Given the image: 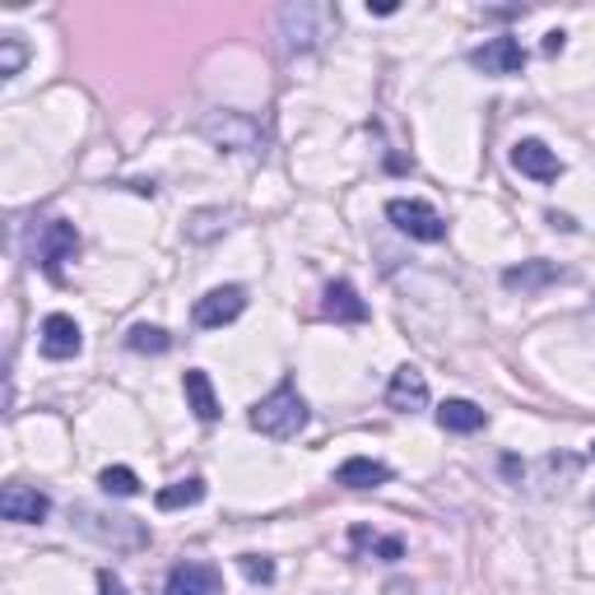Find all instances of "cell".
<instances>
[{
	"label": "cell",
	"instance_id": "e0dca14e",
	"mask_svg": "<svg viewBox=\"0 0 595 595\" xmlns=\"http://www.w3.org/2000/svg\"><path fill=\"white\" fill-rule=\"evenodd\" d=\"M386 480H391V465L372 461V456H349V461L335 470V484H345V489H377Z\"/></svg>",
	"mask_w": 595,
	"mask_h": 595
},
{
	"label": "cell",
	"instance_id": "4fadbf2b",
	"mask_svg": "<svg viewBox=\"0 0 595 595\" xmlns=\"http://www.w3.org/2000/svg\"><path fill=\"white\" fill-rule=\"evenodd\" d=\"M512 168L535 177V182H559V172H563L559 154H553L545 141H517L512 145Z\"/></svg>",
	"mask_w": 595,
	"mask_h": 595
},
{
	"label": "cell",
	"instance_id": "5b68a950",
	"mask_svg": "<svg viewBox=\"0 0 595 595\" xmlns=\"http://www.w3.org/2000/svg\"><path fill=\"white\" fill-rule=\"evenodd\" d=\"M386 220L405 237H414V243H442L447 237V220L438 214V205H428V201H391Z\"/></svg>",
	"mask_w": 595,
	"mask_h": 595
},
{
	"label": "cell",
	"instance_id": "ffe728a7",
	"mask_svg": "<svg viewBox=\"0 0 595 595\" xmlns=\"http://www.w3.org/2000/svg\"><path fill=\"white\" fill-rule=\"evenodd\" d=\"M205 498V480H195V474H191V480H177V484H168V489H158V512H177V507H195V503H201Z\"/></svg>",
	"mask_w": 595,
	"mask_h": 595
},
{
	"label": "cell",
	"instance_id": "8992f818",
	"mask_svg": "<svg viewBox=\"0 0 595 595\" xmlns=\"http://www.w3.org/2000/svg\"><path fill=\"white\" fill-rule=\"evenodd\" d=\"M243 312H247V289L243 284H224V289H210L205 298H195L191 322L201 330H220V326L237 322Z\"/></svg>",
	"mask_w": 595,
	"mask_h": 595
},
{
	"label": "cell",
	"instance_id": "3957f363",
	"mask_svg": "<svg viewBox=\"0 0 595 595\" xmlns=\"http://www.w3.org/2000/svg\"><path fill=\"white\" fill-rule=\"evenodd\" d=\"M195 131H201L220 154H261V145H266L261 122L247 112H205Z\"/></svg>",
	"mask_w": 595,
	"mask_h": 595
},
{
	"label": "cell",
	"instance_id": "2e32d148",
	"mask_svg": "<svg viewBox=\"0 0 595 595\" xmlns=\"http://www.w3.org/2000/svg\"><path fill=\"white\" fill-rule=\"evenodd\" d=\"M563 280V270L553 266V261H521V266H512V270H503V289H512V293H535V289H545V284H559Z\"/></svg>",
	"mask_w": 595,
	"mask_h": 595
},
{
	"label": "cell",
	"instance_id": "7c38bea8",
	"mask_svg": "<svg viewBox=\"0 0 595 595\" xmlns=\"http://www.w3.org/2000/svg\"><path fill=\"white\" fill-rule=\"evenodd\" d=\"M37 345H43L47 359L61 363V359H75V353L85 349V330H79L75 316H66V312H52L47 322H43V340H37Z\"/></svg>",
	"mask_w": 595,
	"mask_h": 595
},
{
	"label": "cell",
	"instance_id": "9a60e30c",
	"mask_svg": "<svg viewBox=\"0 0 595 595\" xmlns=\"http://www.w3.org/2000/svg\"><path fill=\"white\" fill-rule=\"evenodd\" d=\"M182 391H187V405L195 409V419H201V424H214V419H220V395H214L210 372H201V368H187V377H182Z\"/></svg>",
	"mask_w": 595,
	"mask_h": 595
},
{
	"label": "cell",
	"instance_id": "277c9868",
	"mask_svg": "<svg viewBox=\"0 0 595 595\" xmlns=\"http://www.w3.org/2000/svg\"><path fill=\"white\" fill-rule=\"evenodd\" d=\"M335 29V10L330 5H316V0H298V5L280 10V37L289 52H312L322 47Z\"/></svg>",
	"mask_w": 595,
	"mask_h": 595
},
{
	"label": "cell",
	"instance_id": "8fae6325",
	"mask_svg": "<svg viewBox=\"0 0 595 595\" xmlns=\"http://www.w3.org/2000/svg\"><path fill=\"white\" fill-rule=\"evenodd\" d=\"M386 405L395 414H419L428 405V377L419 368H395L391 372V382H386Z\"/></svg>",
	"mask_w": 595,
	"mask_h": 595
},
{
	"label": "cell",
	"instance_id": "52a82bcc",
	"mask_svg": "<svg viewBox=\"0 0 595 595\" xmlns=\"http://www.w3.org/2000/svg\"><path fill=\"white\" fill-rule=\"evenodd\" d=\"M0 517L14 526H43L52 517V498L33 484H5V493H0Z\"/></svg>",
	"mask_w": 595,
	"mask_h": 595
},
{
	"label": "cell",
	"instance_id": "603a6c76",
	"mask_svg": "<svg viewBox=\"0 0 595 595\" xmlns=\"http://www.w3.org/2000/svg\"><path fill=\"white\" fill-rule=\"evenodd\" d=\"M24 61H29V47H24V37H19V33H5V37H0V75H19V70H24Z\"/></svg>",
	"mask_w": 595,
	"mask_h": 595
},
{
	"label": "cell",
	"instance_id": "ba28073f",
	"mask_svg": "<svg viewBox=\"0 0 595 595\" xmlns=\"http://www.w3.org/2000/svg\"><path fill=\"white\" fill-rule=\"evenodd\" d=\"M470 66L484 70V75H493V79L521 75V70H526V47L517 43V37H489L484 47L470 52Z\"/></svg>",
	"mask_w": 595,
	"mask_h": 595
},
{
	"label": "cell",
	"instance_id": "4316f807",
	"mask_svg": "<svg viewBox=\"0 0 595 595\" xmlns=\"http://www.w3.org/2000/svg\"><path fill=\"white\" fill-rule=\"evenodd\" d=\"M368 14H395V0H382V5H372L368 0Z\"/></svg>",
	"mask_w": 595,
	"mask_h": 595
},
{
	"label": "cell",
	"instance_id": "83f0119b",
	"mask_svg": "<svg viewBox=\"0 0 595 595\" xmlns=\"http://www.w3.org/2000/svg\"><path fill=\"white\" fill-rule=\"evenodd\" d=\"M591 451H595V442H591Z\"/></svg>",
	"mask_w": 595,
	"mask_h": 595
},
{
	"label": "cell",
	"instance_id": "5bb4252c",
	"mask_svg": "<svg viewBox=\"0 0 595 595\" xmlns=\"http://www.w3.org/2000/svg\"><path fill=\"white\" fill-rule=\"evenodd\" d=\"M322 312L330 316V322H345V326H359V322H368V303H363L359 289H353L349 280H335V284L326 289V303H322Z\"/></svg>",
	"mask_w": 595,
	"mask_h": 595
},
{
	"label": "cell",
	"instance_id": "7a4b0ae2",
	"mask_svg": "<svg viewBox=\"0 0 595 595\" xmlns=\"http://www.w3.org/2000/svg\"><path fill=\"white\" fill-rule=\"evenodd\" d=\"M70 521L89 535V540L98 545H108V549H145L149 545V526L145 521H135V517H122V512H98L89 503H79L70 512Z\"/></svg>",
	"mask_w": 595,
	"mask_h": 595
},
{
	"label": "cell",
	"instance_id": "d6986e66",
	"mask_svg": "<svg viewBox=\"0 0 595 595\" xmlns=\"http://www.w3.org/2000/svg\"><path fill=\"white\" fill-rule=\"evenodd\" d=\"M349 545L363 549V553H377L382 563L405 559V540H401V535H377V530H368V526H353V530H349Z\"/></svg>",
	"mask_w": 595,
	"mask_h": 595
},
{
	"label": "cell",
	"instance_id": "cb8c5ba5",
	"mask_svg": "<svg viewBox=\"0 0 595 595\" xmlns=\"http://www.w3.org/2000/svg\"><path fill=\"white\" fill-rule=\"evenodd\" d=\"M237 568H243V577H247V582H256V586L274 582V563H270V559H261V553H243V559H237Z\"/></svg>",
	"mask_w": 595,
	"mask_h": 595
},
{
	"label": "cell",
	"instance_id": "484cf974",
	"mask_svg": "<svg viewBox=\"0 0 595 595\" xmlns=\"http://www.w3.org/2000/svg\"><path fill=\"white\" fill-rule=\"evenodd\" d=\"M545 52H549V56L563 52V33H549V37H545Z\"/></svg>",
	"mask_w": 595,
	"mask_h": 595
},
{
	"label": "cell",
	"instance_id": "7402d4cb",
	"mask_svg": "<svg viewBox=\"0 0 595 595\" xmlns=\"http://www.w3.org/2000/svg\"><path fill=\"white\" fill-rule=\"evenodd\" d=\"M126 345H131L135 353H168V349H172V335L158 330V326H131Z\"/></svg>",
	"mask_w": 595,
	"mask_h": 595
},
{
	"label": "cell",
	"instance_id": "d4e9b609",
	"mask_svg": "<svg viewBox=\"0 0 595 595\" xmlns=\"http://www.w3.org/2000/svg\"><path fill=\"white\" fill-rule=\"evenodd\" d=\"M98 595H126V582L122 577H116V572H98Z\"/></svg>",
	"mask_w": 595,
	"mask_h": 595
},
{
	"label": "cell",
	"instance_id": "30bf717a",
	"mask_svg": "<svg viewBox=\"0 0 595 595\" xmlns=\"http://www.w3.org/2000/svg\"><path fill=\"white\" fill-rule=\"evenodd\" d=\"M164 595H224V577L214 563H177L164 582Z\"/></svg>",
	"mask_w": 595,
	"mask_h": 595
},
{
	"label": "cell",
	"instance_id": "9c48e42d",
	"mask_svg": "<svg viewBox=\"0 0 595 595\" xmlns=\"http://www.w3.org/2000/svg\"><path fill=\"white\" fill-rule=\"evenodd\" d=\"M75 251H79V233L66 220H52L43 237H37V261H43L52 280H61V261H75Z\"/></svg>",
	"mask_w": 595,
	"mask_h": 595
},
{
	"label": "cell",
	"instance_id": "44dd1931",
	"mask_svg": "<svg viewBox=\"0 0 595 595\" xmlns=\"http://www.w3.org/2000/svg\"><path fill=\"white\" fill-rule=\"evenodd\" d=\"M98 484H103V493H112V498H135V493H141V480H135L131 465H108L98 474Z\"/></svg>",
	"mask_w": 595,
	"mask_h": 595
},
{
	"label": "cell",
	"instance_id": "ac0fdd59",
	"mask_svg": "<svg viewBox=\"0 0 595 595\" xmlns=\"http://www.w3.org/2000/svg\"><path fill=\"white\" fill-rule=\"evenodd\" d=\"M489 424V414L474 401H442L438 405V428L442 433H480Z\"/></svg>",
	"mask_w": 595,
	"mask_h": 595
},
{
	"label": "cell",
	"instance_id": "6da1fadb",
	"mask_svg": "<svg viewBox=\"0 0 595 595\" xmlns=\"http://www.w3.org/2000/svg\"><path fill=\"white\" fill-rule=\"evenodd\" d=\"M247 424L261 433V438L289 442V438H298V433L307 428V401H303V395H298L293 386H274L270 395H261V401L251 405Z\"/></svg>",
	"mask_w": 595,
	"mask_h": 595
}]
</instances>
